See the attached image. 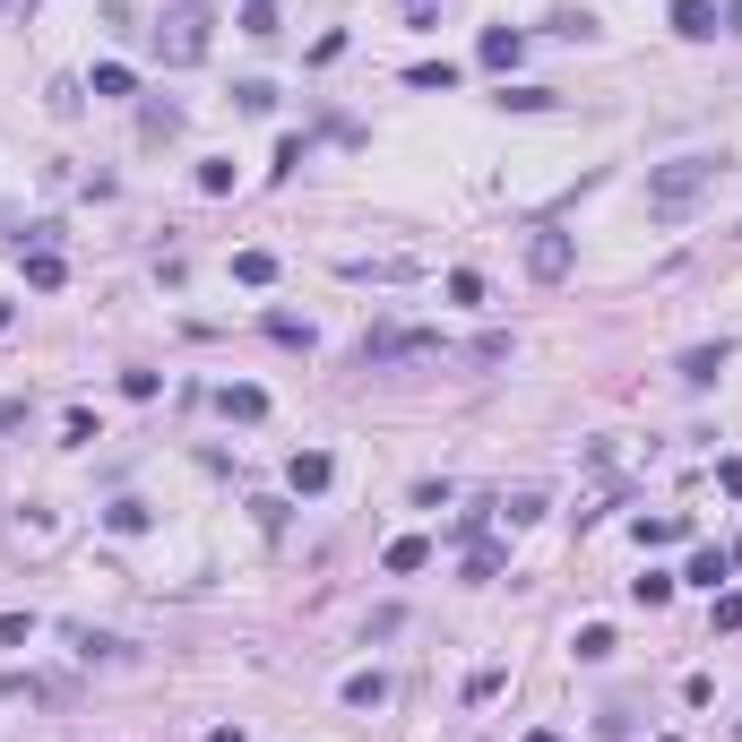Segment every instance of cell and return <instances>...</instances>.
I'll list each match as a JSON object with an SVG mask.
<instances>
[{"mask_svg": "<svg viewBox=\"0 0 742 742\" xmlns=\"http://www.w3.org/2000/svg\"><path fill=\"white\" fill-rule=\"evenodd\" d=\"M708 190H717V164L708 156H673V164L647 173V217H691Z\"/></svg>", "mask_w": 742, "mask_h": 742, "instance_id": "cell-1", "label": "cell"}, {"mask_svg": "<svg viewBox=\"0 0 742 742\" xmlns=\"http://www.w3.org/2000/svg\"><path fill=\"white\" fill-rule=\"evenodd\" d=\"M458 346L441 329H371L363 337V371H388V363H449Z\"/></svg>", "mask_w": 742, "mask_h": 742, "instance_id": "cell-2", "label": "cell"}, {"mask_svg": "<svg viewBox=\"0 0 742 742\" xmlns=\"http://www.w3.org/2000/svg\"><path fill=\"white\" fill-rule=\"evenodd\" d=\"M156 52H164V70L208 61V0H173V9H164V26H156Z\"/></svg>", "mask_w": 742, "mask_h": 742, "instance_id": "cell-3", "label": "cell"}, {"mask_svg": "<svg viewBox=\"0 0 742 742\" xmlns=\"http://www.w3.org/2000/svg\"><path fill=\"white\" fill-rule=\"evenodd\" d=\"M527 268H535L544 285H561V276L579 268V250H570V234H561V225H535V234H527Z\"/></svg>", "mask_w": 742, "mask_h": 742, "instance_id": "cell-4", "label": "cell"}, {"mask_svg": "<svg viewBox=\"0 0 742 742\" xmlns=\"http://www.w3.org/2000/svg\"><path fill=\"white\" fill-rule=\"evenodd\" d=\"M52 234H61V225H35V234H26V285H35V294H52V285H70V259H61V250H52Z\"/></svg>", "mask_w": 742, "mask_h": 742, "instance_id": "cell-5", "label": "cell"}, {"mask_svg": "<svg viewBox=\"0 0 742 742\" xmlns=\"http://www.w3.org/2000/svg\"><path fill=\"white\" fill-rule=\"evenodd\" d=\"M329 475H337L329 449H294V458H285V484H294V493H329Z\"/></svg>", "mask_w": 742, "mask_h": 742, "instance_id": "cell-6", "label": "cell"}, {"mask_svg": "<svg viewBox=\"0 0 742 742\" xmlns=\"http://www.w3.org/2000/svg\"><path fill=\"white\" fill-rule=\"evenodd\" d=\"M217 415H225V423H259V415H268V388H250V380H225V388H217Z\"/></svg>", "mask_w": 742, "mask_h": 742, "instance_id": "cell-7", "label": "cell"}, {"mask_svg": "<svg viewBox=\"0 0 742 742\" xmlns=\"http://www.w3.org/2000/svg\"><path fill=\"white\" fill-rule=\"evenodd\" d=\"M518 52H527V35H518V26H484V70L509 78V70H518Z\"/></svg>", "mask_w": 742, "mask_h": 742, "instance_id": "cell-8", "label": "cell"}, {"mask_svg": "<svg viewBox=\"0 0 742 742\" xmlns=\"http://www.w3.org/2000/svg\"><path fill=\"white\" fill-rule=\"evenodd\" d=\"M726 355H734L726 337H717V346H691V355H682V380H691V388H717V371H726Z\"/></svg>", "mask_w": 742, "mask_h": 742, "instance_id": "cell-9", "label": "cell"}, {"mask_svg": "<svg viewBox=\"0 0 742 742\" xmlns=\"http://www.w3.org/2000/svg\"><path fill=\"white\" fill-rule=\"evenodd\" d=\"M673 35L708 44V35H717V0H673Z\"/></svg>", "mask_w": 742, "mask_h": 742, "instance_id": "cell-10", "label": "cell"}, {"mask_svg": "<svg viewBox=\"0 0 742 742\" xmlns=\"http://www.w3.org/2000/svg\"><path fill=\"white\" fill-rule=\"evenodd\" d=\"M380 561H388V570L406 579V570H423V561H432V535H397V544H388Z\"/></svg>", "mask_w": 742, "mask_h": 742, "instance_id": "cell-11", "label": "cell"}, {"mask_svg": "<svg viewBox=\"0 0 742 742\" xmlns=\"http://www.w3.org/2000/svg\"><path fill=\"white\" fill-rule=\"evenodd\" d=\"M234 285H276V250H234Z\"/></svg>", "mask_w": 742, "mask_h": 742, "instance_id": "cell-12", "label": "cell"}, {"mask_svg": "<svg viewBox=\"0 0 742 742\" xmlns=\"http://www.w3.org/2000/svg\"><path fill=\"white\" fill-rule=\"evenodd\" d=\"M104 527H113V535H147V527H156V509H147V500H113V509H104Z\"/></svg>", "mask_w": 742, "mask_h": 742, "instance_id": "cell-13", "label": "cell"}, {"mask_svg": "<svg viewBox=\"0 0 742 742\" xmlns=\"http://www.w3.org/2000/svg\"><path fill=\"white\" fill-rule=\"evenodd\" d=\"M268 337H276V346H302V355L320 346V337H311V320H294V311H268Z\"/></svg>", "mask_w": 742, "mask_h": 742, "instance_id": "cell-14", "label": "cell"}, {"mask_svg": "<svg viewBox=\"0 0 742 742\" xmlns=\"http://www.w3.org/2000/svg\"><path fill=\"white\" fill-rule=\"evenodd\" d=\"M726 570H734V553H717V544H708V553H691V570H682V579H700V588L717 596V579H726Z\"/></svg>", "mask_w": 742, "mask_h": 742, "instance_id": "cell-15", "label": "cell"}, {"mask_svg": "<svg viewBox=\"0 0 742 742\" xmlns=\"http://www.w3.org/2000/svg\"><path fill=\"white\" fill-rule=\"evenodd\" d=\"M346 708H388V673H355L346 682Z\"/></svg>", "mask_w": 742, "mask_h": 742, "instance_id": "cell-16", "label": "cell"}, {"mask_svg": "<svg viewBox=\"0 0 742 742\" xmlns=\"http://www.w3.org/2000/svg\"><path fill=\"white\" fill-rule=\"evenodd\" d=\"M406 87H441V96H449V87H458V61H415Z\"/></svg>", "mask_w": 742, "mask_h": 742, "instance_id": "cell-17", "label": "cell"}, {"mask_svg": "<svg viewBox=\"0 0 742 742\" xmlns=\"http://www.w3.org/2000/svg\"><path fill=\"white\" fill-rule=\"evenodd\" d=\"M570 647H579V665H605V656H614V630H605V621H588Z\"/></svg>", "mask_w": 742, "mask_h": 742, "instance_id": "cell-18", "label": "cell"}, {"mask_svg": "<svg viewBox=\"0 0 742 742\" xmlns=\"http://www.w3.org/2000/svg\"><path fill=\"white\" fill-rule=\"evenodd\" d=\"M493 104H500V113H544V104H553V87H500Z\"/></svg>", "mask_w": 742, "mask_h": 742, "instance_id": "cell-19", "label": "cell"}, {"mask_svg": "<svg viewBox=\"0 0 742 742\" xmlns=\"http://www.w3.org/2000/svg\"><path fill=\"white\" fill-rule=\"evenodd\" d=\"M234 26H243L250 44H268V35H276V9H268V0H243V17H234Z\"/></svg>", "mask_w": 742, "mask_h": 742, "instance_id": "cell-20", "label": "cell"}, {"mask_svg": "<svg viewBox=\"0 0 742 742\" xmlns=\"http://www.w3.org/2000/svg\"><path fill=\"white\" fill-rule=\"evenodd\" d=\"M691 518H639V544H682Z\"/></svg>", "mask_w": 742, "mask_h": 742, "instance_id": "cell-21", "label": "cell"}, {"mask_svg": "<svg viewBox=\"0 0 742 742\" xmlns=\"http://www.w3.org/2000/svg\"><path fill=\"white\" fill-rule=\"evenodd\" d=\"M630 596L656 614V605H673V579H665V570H647V579H630Z\"/></svg>", "mask_w": 742, "mask_h": 742, "instance_id": "cell-22", "label": "cell"}, {"mask_svg": "<svg viewBox=\"0 0 742 742\" xmlns=\"http://www.w3.org/2000/svg\"><path fill=\"white\" fill-rule=\"evenodd\" d=\"M87 87H96V96H129V87H138V78H129L122 61H96V78H87Z\"/></svg>", "mask_w": 742, "mask_h": 742, "instance_id": "cell-23", "label": "cell"}, {"mask_svg": "<svg viewBox=\"0 0 742 742\" xmlns=\"http://www.w3.org/2000/svg\"><path fill=\"white\" fill-rule=\"evenodd\" d=\"M234 104H243V113H276V87H268V78H243Z\"/></svg>", "mask_w": 742, "mask_h": 742, "instance_id": "cell-24", "label": "cell"}, {"mask_svg": "<svg viewBox=\"0 0 742 742\" xmlns=\"http://www.w3.org/2000/svg\"><path fill=\"white\" fill-rule=\"evenodd\" d=\"M500 518H509V527H535V518H544V493H509V500H500Z\"/></svg>", "mask_w": 742, "mask_h": 742, "instance_id": "cell-25", "label": "cell"}, {"mask_svg": "<svg viewBox=\"0 0 742 742\" xmlns=\"http://www.w3.org/2000/svg\"><path fill=\"white\" fill-rule=\"evenodd\" d=\"M199 190H208V199H225V190H234V164H225V156H208V164H199Z\"/></svg>", "mask_w": 742, "mask_h": 742, "instance_id": "cell-26", "label": "cell"}, {"mask_svg": "<svg viewBox=\"0 0 742 742\" xmlns=\"http://www.w3.org/2000/svg\"><path fill=\"white\" fill-rule=\"evenodd\" d=\"M449 302H467V311H475V302H484V276H475V268H449Z\"/></svg>", "mask_w": 742, "mask_h": 742, "instance_id": "cell-27", "label": "cell"}, {"mask_svg": "<svg viewBox=\"0 0 742 742\" xmlns=\"http://www.w3.org/2000/svg\"><path fill=\"white\" fill-rule=\"evenodd\" d=\"M708 630H742V596H734V588H726V596L708 605Z\"/></svg>", "mask_w": 742, "mask_h": 742, "instance_id": "cell-28", "label": "cell"}, {"mask_svg": "<svg viewBox=\"0 0 742 742\" xmlns=\"http://www.w3.org/2000/svg\"><path fill=\"white\" fill-rule=\"evenodd\" d=\"M182 129V104H147V138H173Z\"/></svg>", "mask_w": 742, "mask_h": 742, "instance_id": "cell-29", "label": "cell"}, {"mask_svg": "<svg viewBox=\"0 0 742 742\" xmlns=\"http://www.w3.org/2000/svg\"><path fill=\"white\" fill-rule=\"evenodd\" d=\"M467 579H500V544H475L467 553Z\"/></svg>", "mask_w": 742, "mask_h": 742, "instance_id": "cell-30", "label": "cell"}, {"mask_svg": "<svg viewBox=\"0 0 742 742\" xmlns=\"http://www.w3.org/2000/svg\"><path fill=\"white\" fill-rule=\"evenodd\" d=\"M26 423V397H0V432H17Z\"/></svg>", "mask_w": 742, "mask_h": 742, "instance_id": "cell-31", "label": "cell"}, {"mask_svg": "<svg viewBox=\"0 0 742 742\" xmlns=\"http://www.w3.org/2000/svg\"><path fill=\"white\" fill-rule=\"evenodd\" d=\"M717 484H726V493L742 500V458H726V467H717Z\"/></svg>", "mask_w": 742, "mask_h": 742, "instance_id": "cell-32", "label": "cell"}, {"mask_svg": "<svg viewBox=\"0 0 742 742\" xmlns=\"http://www.w3.org/2000/svg\"><path fill=\"white\" fill-rule=\"evenodd\" d=\"M208 742H243V726H217V734H208Z\"/></svg>", "mask_w": 742, "mask_h": 742, "instance_id": "cell-33", "label": "cell"}, {"mask_svg": "<svg viewBox=\"0 0 742 742\" xmlns=\"http://www.w3.org/2000/svg\"><path fill=\"white\" fill-rule=\"evenodd\" d=\"M527 742H561V734H553V726H535V734H527Z\"/></svg>", "mask_w": 742, "mask_h": 742, "instance_id": "cell-34", "label": "cell"}, {"mask_svg": "<svg viewBox=\"0 0 742 742\" xmlns=\"http://www.w3.org/2000/svg\"><path fill=\"white\" fill-rule=\"evenodd\" d=\"M9 320H17V302H0V329H9Z\"/></svg>", "mask_w": 742, "mask_h": 742, "instance_id": "cell-35", "label": "cell"}, {"mask_svg": "<svg viewBox=\"0 0 742 742\" xmlns=\"http://www.w3.org/2000/svg\"><path fill=\"white\" fill-rule=\"evenodd\" d=\"M734 742H742V717H734Z\"/></svg>", "mask_w": 742, "mask_h": 742, "instance_id": "cell-36", "label": "cell"}, {"mask_svg": "<svg viewBox=\"0 0 742 742\" xmlns=\"http://www.w3.org/2000/svg\"><path fill=\"white\" fill-rule=\"evenodd\" d=\"M406 9H423V0H406Z\"/></svg>", "mask_w": 742, "mask_h": 742, "instance_id": "cell-37", "label": "cell"}, {"mask_svg": "<svg viewBox=\"0 0 742 742\" xmlns=\"http://www.w3.org/2000/svg\"><path fill=\"white\" fill-rule=\"evenodd\" d=\"M0 9H9V0H0Z\"/></svg>", "mask_w": 742, "mask_h": 742, "instance_id": "cell-38", "label": "cell"}, {"mask_svg": "<svg viewBox=\"0 0 742 742\" xmlns=\"http://www.w3.org/2000/svg\"><path fill=\"white\" fill-rule=\"evenodd\" d=\"M665 742H673V734H665Z\"/></svg>", "mask_w": 742, "mask_h": 742, "instance_id": "cell-39", "label": "cell"}]
</instances>
